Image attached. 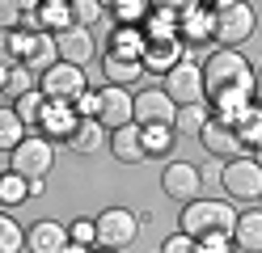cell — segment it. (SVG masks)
Returning <instances> with one entry per match:
<instances>
[{
  "label": "cell",
  "mask_w": 262,
  "mask_h": 253,
  "mask_svg": "<svg viewBox=\"0 0 262 253\" xmlns=\"http://www.w3.org/2000/svg\"><path fill=\"white\" fill-rule=\"evenodd\" d=\"M203 67V97H207V110L233 123V118L258 101V67L241 55V51H224L216 47L211 55L199 63Z\"/></svg>",
  "instance_id": "obj_1"
},
{
  "label": "cell",
  "mask_w": 262,
  "mask_h": 253,
  "mask_svg": "<svg viewBox=\"0 0 262 253\" xmlns=\"http://www.w3.org/2000/svg\"><path fill=\"white\" fill-rule=\"evenodd\" d=\"M237 207L228 198H194L178 211V232L190 241H207V236H233Z\"/></svg>",
  "instance_id": "obj_2"
},
{
  "label": "cell",
  "mask_w": 262,
  "mask_h": 253,
  "mask_svg": "<svg viewBox=\"0 0 262 253\" xmlns=\"http://www.w3.org/2000/svg\"><path fill=\"white\" fill-rule=\"evenodd\" d=\"M207 9H211V26H216V42L224 51H241L254 38V30H258L254 5H245V0H211Z\"/></svg>",
  "instance_id": "obj_3"
},
{
  "label": "cell",
  "mask_w": 262,
  "mask_h": 253,
  "mask_svg": "<svg viewBox=\"0 0 262 253\" xmlns=\"http://www.w3.org/2000/svg\"><path fill=\"white\" fill-rule=\"evenodd\" d=\"M220 186L224 198L233 207H258L262 202V169L254 165V156H237L220 169Z\"/></svg>",
  "instance_id": "obj_4"
},
{
  "label": "cell",
  "mask_w": 262,
  "mask_h": 253,
  "mask_svg": "<svg viewBox=\"0 0 262 253\" xmlns=\"http://www.w3.org/2000/svg\"><path fill=\"white\" fill-rule=\"evenodd\" d=\"M89 89H93V84L85 76V67H72V63H51L38 76V93L47 101H55V106H76Z\"/></svg>",
  "instance_id": "obj_5"
},
{
  "label": "cell",
  "mask_w": 262,
  "mask_h": 253,
  "mask_svg": "<svg viewBox=\"0 0 262 253\" xmlns=\"http://www.w3.org/2000/svg\"><path fill=\"white\" fill-rule=\"evenodd\" d=\"M144 219L131 211V207H106L97 211L93 228H97V249H110V253H123L127 245H136Z\"/></svg>",
  "instance_id": "obj_6"
},
{
  "label": "cell",
  "mask_w": 262,
  "mask_h": 253,
  "mask_svg": "<svg viewBox=\"0 0 262 253\" xmlns=\"http://www.w3.org/2000/svg\"><path fill=\"white\" fill-rule=\"evenodd\" d=\"M9 169H13L17 177H26V181H34V177L47 181V173L55 169V144L42 140L38 131H30L26 140L9 152Z\"/></svg>",
  "instance_id": "obj_7"
},
{
  "label": "cell",
  "mask_w": 262,
  "mask_h": 253,
  "mask_svg": "<svg viewBox=\"0 0 262 253\" xmlns=\"http://www.w3.org/2000/svg\"><path fill=\"white\" fill-rule=\"evenodd\" d=\"M161 194L178 207H186V202L203 198V169L190 165V160H169L161 165Z\"/></svg>",
  "instance_id": "obj_8"
},
{
  "label": "cell",
  "mask_w": 262,
  "mask_h": 253,
  "mask_svg": "<svg viewBox=\"0 0 262 253\" xmlns=\"http://www.w3.org/2000/svg\"><path fill=\"white\" fill-rule=\"evenodd\" d=\"M161 89H165V97L173 101L178 110L182 106H207V97H203V67H199V59H190V55L161 80Z\"/></svg>",
  "instance_id": "obj_9"
},
{
  "label": "cell",
  "mask_w": 262,
  "mask_h": 253,
  "mask_svg": "<svg viewBox=\"0 0 262 253\" xmlns=\"http://www.w3.org/2000/svg\"><path fill=\"white\" fill-rule=\"evenodd\" d=\"M178 42L186 51L216 42V26H211V9L199 0H178Z\"/></svg>",
  "instance_id": "obj_10"
},
{
  "label": "cell",
  "mask_w": 262,
  "mask_h": 253,
  "mask_svg": "<svg viewBox=\"0 0 262 253\" xmlns=\"http://www.w3.org/2000/svg\"><path fill=\"white\" fill-rule=\"evenodd\" d=\"M173 114H178V106L165 97L161 84L131 93V123H136L140 131H144V127H173Z\"/></svg>",
  "instance_id": "obj_11"
},
{
  "label": "cell",
  "mask_w": 262,
  "mask_h": 253,
  "mask_svg": "<svg viewBox=\"0 0 262 253\" xmlns=\"http://www.w3.org/2000/svg\"><path fill=\"white\" fill-rule=\"evenodd\" d=\"M199 144H203L207 156H211V160H220V165L245 156V148H241V140H237L233 123H224V118H216V114H211V118H207V127L199 131Z\"/></svg>",
  "instance_id": "obj_12"
},
{
  "label": "cell",
  "mask_w": 262,
  "mask_h": 253,
  "mask_svg": "<svg viewBox=\"0 0 262 253\" xmlns=\"http://www.w3.org/2000/svg\"><path fill=\"white\" fill-rule=\"evenodd\" d=\"M55 51H59V63L85 67V63L97 55V38H93V30H85V26H72V30L55 34Z\"/></svg>",
  "instance_id": "obj_13"
},
{
  "label": "cell",
  "mask_w": 262,
  "mask_h": 253,
  "mask_svg": "<svg viewBox=\"0 0 262 253\" xmlns=\"http://www.w3.org/2000/svg\"><path fill=\"white\" fill-rule=\"evenodd\" d=\"M97 101H102V110H97V123H102L106 131L131 127V89H114V84H102V89H97Z\"/></svg>",
  "instance_id": "obj_14"
},
{
  "label": "cell",
  "mask_w": 262,
  "mask_h": 253,
  "mask_svg": "<svg viewBox=\"0 0 262 253\" xmlns=\"http://www.w3.org/2000/svg\"><path fill=\"white\" fill-rule=\"evenodd\" d=\"M186 59V47L178 42V38H165V42H148L144 47V55H140V63H144V76H161L165 80L178 63Z\"/></svg>",
  "instance_id": "obj_15"
},
{
  "label": "cell",
  "mask_w": 262,
  "mask_h": 253,
  "mask_svg": "<svg viewBox=\"0 0 262 253\" xmlns=\"http://www.w3.org/2000/svg\"><path fill=\"white\" fill-rule=\"evenodd\" d=\"M106 152L114 160H119L123 169H136L144 165L148 156H144V131L131 123V127H119V131H110V140H106Z\"/></svg>",
  "instance_id": "obj_16"
},
{
  "label": "cell",
  "mask_w": 262,
  "mask_h": 253,
  "mask_svg": "<svg viewBox=\"0 0 262 253\" xmlns=\"http://www.w3.org/2000/svg\"><path fill=\"white\" fill-rule=\"evenodd\" d=\"M68 249V224L59 219H38L26 232V253H63Z\"/></svg>",
  "instance_id": "obj_17"
},
{
  "label": "cell",
  "mask_w": 262,
  "mask_h": 253,
  "mask_svg": "<svg viewBox=\"0 0 262 253\" xmlns=\"http://www.w3.org/2000/svg\"><path fill=\"white\" fill-rule=\"evenodd\" d=\"M76 110L72 106H55V101H47V110H42V123H38V135L42 140H51V144H68L72 140V131H76Z\"/></svg>",
  "instance_id": "obj_18"
},
{
  "label": "cell",
  "mask_w": 262,
  "mask_h": 253,
  "mask_svg": "<svg viewBox=\"0 0 262 253\" xmlns=\"http://www.w3.org/2000/svg\"><path fill=\"white\" fill-rule=\"evenodd\" d=\"M144 38L148 42L178 38V0H152L148 21H144Z\"/></svg>",
  "instance_id": "obj_19"
},
{
  "label": "cell",
  "mask_w": 262,
  "mask_h": 253,
  "mask_svg": "<svg viewBox=\"0 0 262 253\" xmlns=\"http://www.w3.org/2000/svg\"><path fill=\"white\" fill-rule=\"evenodd\" d=\"M233 245H237V253H262V207H245V211H237Z\"/></svg>",
  "instance_id": "obj_20"
},
{
  "label": "cell",
  "mask_w": 262,
  "mask_h": 253,
  "mask_svg": "<svg viewBox=\"0 0 262 253\" xmlns=\"http://www.w3.org/2000/svg\"><path fill=\"white\" fill-rule=\"evenodd\" d=\"M144 47H148V38H144V30H136V26H110L106 42H102L106 55H123V59H140Z\"/></svg>",
  "instance_id": "obj_21"
},
{
  "label": "cell",
  "mask_w": 262,
  "mask_h": 253,
  "mask_svg": "<svg viewBox=\"0 0 262 253\" xmlns=\"http://www.w3.org/2000/svg\"><path fill=\"white\" fill-rule=\"evenodd\" d=\"M51 63H59L55 38H51V34H26V55H21V67H30L34 76H42Z\"/></svg>",
  "instance_id": "obj_22"
},
{
  "label": "cell",
  "mask_w": 262,
  "mask_h": 253,
  "mask_svg": "<svg viewBox=\"0 0 262 253\" xmlns=\"http://www.w3.org/2000/svg\"><path fill=\"white\" fill-rule=\"evenodd\" d=\"M144 76L140 59H123V55H106L102 51V84H114V89H131Z\"/></svg>",
  "instance_id": "obj_23"
},
{
  "label": "cell",
  "mask_w": 262,
  "mask_h": 253,
  "mask_svg": "<svg viewBox=\"0 0 262 253\" xmlns=\"http://www.w3.org/2000/svg\"><path fill=\"white\" fill-rule=\"evenodd\" d=\"M106 140H110V131L97 123V118H80L76 131H72V140H68V148L76 152V156H97V152L106 148Z\"/></svg>",
  "instance_id": "obj_24"
},
{
  "label": "cell",
  "mask_w": 262,
  "mask_h": 253,
  "mask_svg": "<svg viewBox=\"0 0 262 253\" xmlns=\"http://www.w3.org/2000/svg\"><path fill=\"white\" fill-rule=\"evenodd\" d=\"M233 131L245 152H258L262 148V101H254V106H245L237 118H233Z\"/></svg>",
  "instance_id": "obj_25"
},
{
  "label": "cell",
  "mask_w": 262,
  "mask_h": 253,
  "mask_svg": "<svg viewBox=\"0 0 262 253\" xmlns=\"http://www.w3.org/2000/svg\"><path fill=\"white\" fill-rule=\"evenodd\" d=\"M38 17H42V34H51V38L76 26L72 0H38Z\"/></svg>",
  "instance_id": "obj_26"
},
{
  "label": "cell",
  "mask_w": 262,
  "mask_h": 253,
  "mask_svg": "<svg viewBox=\"0 0 262 253\" xmlns=\"http://www.w3.org/2000/svg\"><path fill=\"white\" fill-rule=\"evenodd\" d=\"M148 9H152V0H106V17H110L114 26H136V30H144Z\"/></svg>",
  "instance_id": "obj_27"
},
{
  "label": "cell",
  "mask_w": 262,
  "mask_h": 253,
  "mask_svg": "<svg viewBox=\"0 0 262 253\" xmlns=\"http://www.w3.org/2000/svg\"><path fill=\"white\" fill-rule=\"evenodd\" d=\"M173 148H178V131L173 127H144V156H148V160L169 165Z\"/></svg>",
  "instance_id": "obj_28"
},
{
  "label": "cell",
  "mask_w": 262,
  "mask_h": 253,
  "mask_svg": "<svg viewBox=\"0 0 262 253\" xmlns=\"http://www.w3.org/2000/svg\"><path fill=\"white\" fill-rule=\"evenodd\" d=\"M26 135H30V131H26V123L17 118V110H13V106H0V152H13Z\"/></svg>",
  "instance_id": "obj_29"
},
{
  "label": "cell",
  "mask_w": 262,
  "mask_h": 253,
  "mask_svg": "<svg viewBox=\"0 0 262 253\" xmlns=\"http://www.w3.org/2000/svg\"><path fill=\"white\" fill-rule=\"evenodd\" d=\"M26 198H30V181L17 177L13 169H5V173H0V207L13 211V207H21Z\"/></svg>",
  "instance_id": "obj_30"
},
{
  "label": "cell",
  "mask_w": 262,
  "mask_h": 253,
  "mask_svg": "<svg viewBox=\"0 0 262 253\" xmlns=\"http://www.w3.org/2000/svg\"><path fill=\"white\" fill-rule=\"evenodd\" d=\"M13 110H17V118L26 123V131H38V123H42V110H47V97L38 93V89H30L26 97H17V101H9Z\"/></svg>",
  "instance_id": "obj_31"
},
{
  "label": "cell",
  "mask_w": 262,
  "mask_h": 253,
  "mask_svg": "<svg viewBox=\"0 0 262 253\" xmlns=\"http://www.w3.org/2000/svg\"><path fill=\"white\" fill-rule=\"evenodd\" d=\"M207 118H211L207 106H182V110L173 114V131H178V140H182V135H194V140H199V131L207 127Z\"/></svg>",
  "instance_id": "obj_32"
},
{
  "label": "cell",
  "mask_w": 262,
  "mask_h": 253,
  "mask_svg": "<svg viewBox=\"0 0 262 253\" xmlns=\"http://www.w3.org/2000/svg\"><path fill=\"white\" fill-rule=\"evenodd\" d=\"M0 253H26V228L9 211H0Z\"/></svg>",
  "instance_id": "obj_33"
},
{
  "label": "cell",
  "mask_w": 262,
  "mask_h": 253,
  "mask_svg": "<svg viewBox=\"0 0 262 253\" xmlns=\"http://www.w3.org/2000/svg\"><path fill=\"white\" fill-rule=\"evenodd\" d=\"M21 55H26V34L21 30L0 34V67H21Z\"/></svg>",
  "instance_id": "obj_34"
},
{
  "label": "cell",
  "mask_w": 262,
  "mask_h": 253,
  "mask_svg": "<svg viewBox=\"0 0 262 253\" xmlns=\"http://www.w3.org/2000/svg\"><path fill=\"white\" fill-rule=\"evenodd\" d=\"M72 17H76V26H102L106 21V0H72Z\"/></svg>",
  "instance_id": "obj_35"
},
{
  "label": "cell",
  "mask_w": 262,
  "mask_h": 253,
  "mask_svg": "<svg viewBox=\"0 0 262 253\" xmlns=\"http://www.w3.org/2000/svg\"><path fill=\"white\" fill-rule=\"evenodd\" d=\"M30 89H38V76L30 72V67H13V72H9V84H5V97L17 101V97H26Z\"/></svg>",
  "instance_id": "obj_36"
},
{
  "label": "cell",
  "mask_w": 262,
  "mask_h": 253,
  "mask_svg": "<svg viewBox=\"0 0 262 253\" xmlns=\"http://www.w3.org/2000/svg\"><path fill=\"white\" fill-rule=\"evenodd\" d=\"M68 245H85V249H97V228L89 215H80L68 224Z\"/></svg>",
  "instance_id": "obj_37"
},
{
  "label": "cell",
  "mask_w": 262,
  "mask_h": 253,
  "mask_svg": "<svg viewBox=\"0 0 262 253\" xmlns=\"http://www.w3.org/2000/svg\"><path fill=\"white\" fill-rule=\"evenodd\" d=\"M21 30V0H0V34Z\"/></svg>",
  "instance_id": "obj_38"
},
{
  "label": "cell",
  "mask_w": 262,
  "mask_h": 253,
  "mask_svg": "<svg viewBox=\"0 0 262 253\" xmlns=\"http://www.w3.org/2000/svg\"><path fill=\"white\" fill-rule=\"evenodd\" d=\"M21 34H42V17H38V0H21Z\"/></svg>",
  "instance_id": "obj_39"
},
{
  "label": "cell",
  "mask_w": 262,
  "mask_h": 253,
  "mask_svg": "<svg viewBox=\"0 0 262 253\" xmlns=\"http://www.w3.org/2000/svg\"><path fill=\"white\" fill-rule=\"evenodd\" d=\"M161 253H199V245H194L190 236H182V232H169L165 241H161Z\"/></svg>",
  "instance_id": "obj_40"
},
{
  "label": "cell",
  "mask_w": 262,
  "mask_h": 253,
  "mask_svg": "<svg viewBox=\"0 0 262 253\" xmlns=\"http://www.w3.org/2000/svg\"><path fill=\"white\" fill-rule=\"evenodd\" d=\"M199 245V253H237L233 236H207V241H194Z\"/></svg>",
  "instance_id": "obj_41"
},
{
  "label": "cell",
  "mask_w": 262,
  "mask_h": 253,
  "mask_svg": "<svg viewBox=\"0 0 262 253\" xmlns=\"http://www.w3.org/2000/svg\"><path fill=\"white\" fill-rule=\"evenodd\" d=\"M72 110H76V118H97V110H102V101H97V89H89Z\"/></svg>",
  "instance_id": "obj_42"
},
{
  "label": "cell",
  "mask_w": 262,
  "mask_h": 253,
  "mask_svg": "<svg viewBox=\"0 0 262 253\" xmlns=\"http://www.w3.org/2000/svg\"><path fill=\"white\" fill-rule=\"evenodd\" d=\"M42 194H47V181L34 177V181H30V198H42Z\"/></svg>",
  "instance_id": "obj_43"
},
{
  "label": "cell",
  "mask_w": 262,
  "mask_h": 253,
  "mask_svg": "<svg viewBox=\"0 0 262 253\" xmlns=\"http://www.w3.org/2000/svg\"><path fill=\"white\" fill-rule=\"evenodd\" d=\"M9 72L13 67H0V93H5V84H9Z\"/></svg>",
  "instance_id": "obj_44"
},
{
  "label": "cell",
  "mask_w": 262,
  "mask_h": 253,
  "mask_svg": "<svg viewBox=\"0 0 262 253\" xmlns=\"http://www.w3.org/2000/svg\"><path fill=\"white\" fill-rule=\"evenodd\" d=\"M63 253H93V249H85V245H68Z\"/></svg>",
  "instance_id": "obj_45"
},
{
  "label": "cell",
  "mask_w": 262,
  "mask_h": 253,
  "mask_svg": "<svg viewBox=\"0 0 262 253\" xmlns=\"http://www.w3.org/2000/svg\"><path fill=\"white\" fill-rule=\"evenodd\" d=\"M254 165H258V169H262V148H258V152H254Z\"/></svg>",
  "instance_id": "obj_46"
},
{
  "label": "cell",
  "mask_w": 262,
  "mask_h": 253,
  "mask_svg": "<svg viewBox=\"0 0 262 253\" xmlns=\"http://www.w3.org/2000/svg\"><path fill=\"white\" fill-rule=\"evenodd\" d=\"M258 101H262V67H258Z\"/></svg>",
  "instance_id": "obj_47"
},
{
  "label": "cell",
  "mask_w": 262,
  "mask_h": 253,
  "mask_svg": "<svg viewBox=\"0 0 262 253\" xmlns=\"http://www.w3.org/2000/svg\"><path fill=\"white\" fill-rule=\"evenodd\" d=\"M93 253H110V249H93Z\"/></svg>",
  "instance_id": "obj_48"
},
{
  "label": "cell",
  "mask_w": 262,
  "mask_h": 253,
  "mask_svg": "<svg viewBox=\"0 0 262 253\" xmlns=\"http://www.w3.org/2000/svg\"><path fill=\"white\" fill-rule=\"evenodd\" d=\"M0 173H5V169H0Z\"/></svg>",
  "instance_id": "obj_49"
},
{
  "label": "cell",
  "mask_w": 262,
  "mask_h": 253,
  "mask_svg": "<svg viewBox=\"0 0 262 253\" xmlns=\"http://www.w3.org/2000/svg\"><path fill=\"white\" fill-rule=\"evenodd\" d=\"M258 207H262V202H258Z\"/></svg>",
  "instance_id": "obj_50"
}]
</instances>
